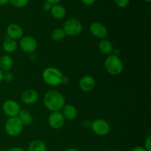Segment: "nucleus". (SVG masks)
<instances>
[{
  "instance_id": "24",
  "label": "nucleus",
  "mask_w": 151,
  "mask_h": 151,
  "mask_svg": "<svg viewBox=\"0 0 151 151\" xmlns=\"http://www.w3.org/2000/svg\"><path fill=\"white\" fill-rule=\"evenodd\" d=\"M114 2L117 7H120V8H124L128 5L130 0H114Z\"/></svg>"
},
{
  "instance_id": "16",
  "label": "nucleus",
  "mask_w": 151,
  "mask_h": 151,
  "mask_svg": "<svg viewBox=\"0 0 151 151\" xmlns=\"http://www.w3.org/2000/svg\"><path fill=\"white\" fill-rule=\"evenodd\" d=\"M98 48L103 54L107 55H111L114 50V47L112 43L109 40L106 39V38L101 39L99 41Z\"/></svg>"
},
{
  "instance_id": "4",
  "label": "nucleus",
  "mask_w": 151,
  "mask_h": 151,
  "mask_svg": "<svg viewBox=\"0 0 151 151\" xmlns=\"http://www.w3.org/2000/svg\"><path fill=\"white\" fill-rule=\"evenodd\" d=\"M24 125L17 116L9 117L4 124L6 133L10 137H18L23 131Z\"/></svg>"
},
{
  "instance_id": "30",
  "label": "nucleus",
  "mask_w": 151,
  "mask_h": 151,
  "mask_svg": "<svg viewBox=\"0 0 151 151\" xmlns=\"http://www.w3.org/2000/svg\"><path fill=\"white\" fill-rule=\"evenodd\" d=\"M8 151H25V150L20 147H12V148H10Z\"/></svg>"
},
{
  "instance_id": "23",
  "label": "nucleus",
  "mask_w": 151,
  "mask_h": 151,
  "mask_svg": "<svg viewBox=\"0 0 151 151\" xmlns=\"http://www.w3.org/2000/svg\"><path fill=\"white\" fill-rule=\"evenodd\" d=\"M14 78L13 76V74L10 71H7V72H4V75H3V81H4L5 82H11L12 81Z\"/></svg>"
},
{
  "instance_id": "35",
  "label": "nucleus",
  "mask_w": 151,
  "mask_h": 151,
  "mask_svg": "<svg viewBox=\"0 0 151 151\" xmlns=\"http://www.w3.org/2000/svg\"><path fill=\"white\" fill-rule=\"evenodd\" d=\"M145 1H146V2H148V3H150V1H151V0H144Z\"/></svg>"
},
{
  "instance_id": "36",
  "label": "nucleus",
  "mask_w": 151,
  "mask_h": 151,
  "mask_svg": "<svg viewBox=\"0 0 151 151\" xmlns=\"http://www.w3.org/2000/svg\"><path fill=\"white\" fill-rule=\"evenodd\" d=\"M107 151H115V150H107Z\"/></svg>"
},
{
  "instance_id": "29",
  "label": "nucleus",
  "mask_w": 151,
  "mask_h": 151,
  "mask_svg": "<svg viewBox=\"0 0 151 151\" xmlns=\"http://www.w3.org/2000/svg\"><path fill=\"white\" fill-rule=\"evenodd\" d=\"M131 151H147L146 149L144 147H142V146H137V147H134Z\"/></svg>"
},
{
  "instance_id": "15",
  "label": "nucleus",
  "mask_w": 151,
  "mask_h": 151,
  "mask_svg": "<svg viewBox=\"0 0 151 151\" xmlns=\"http://www.w3.org/2000/svg\"><path fill=\"white\" fill-rule=\"evenodd\" d=\"M51 15L55 19L57 20H60L65 18L66 15V11L65 7L61 4H54L51 9Z\"/></svg>"
},
{
  "instance_id": "25",
  "label": "nucleus",
  "mask_w": 151,
  "mask_h": 151,
  "mask_svg": "<svg viewBox=\"0 0 151 151\" xmlns=\"http://www.w3.org/2000/svg\"><path fill=\"white\" fill-rule=\"evenodd\" d=\"M145 148L147 151H151V136L149 135L145 141Z\"/></svg>"
},
{
  "instance_id": "9",
  "label": "nucleus",
  "mask_w": 151,
  "mask_h": 151,
  "mask_svg": "<svg viewBox=\"0 0 151 151\" xmlns=\"http://www.w3.org/2000/svg\"><path fill=\"white\" fill-rule=\"evenodd\" d=\"M66 119L60 111L52 112L48 117V124L50 128L59 130L64 125Z\"/></svg>"
},
{
  "instance_id": "22",
  "label": "nucleus",
  "mask_w": 151,
  "mask_h": 151,
  "mask_svg": "<svg viewBox=\"0 0 151 151\" xmlns=\"http://www.w3.org/2000/svg\"><path fill=\"white\" fill-rule=\"evenodd\" d=\"M10 2L17 8H22L28 4L29 0H10Z\"/></svg>"
},
{
  "instance_id": "5",
  "label": "nucleus",
  "mask_w": 151,
  "mask_h": 151,
  "mask_svg": "<svg viewBox=\"0 0 151 151\" xmlns=\"http://www.w3.org/2000/svg\"><path fill=\"white\" fill-rule=\"evenodd\" d=\"M66 35L76 36L81 33L83 30V24L76 19H69L64 23L63 27Z\"/></svg>"
},
{
  "instance_id": "7",
  "label": "nucleus",
  "mask_w": 151,
  "mask_h": 151,
  "mask_svg": "<svg viewBox=\"0 0 151 151\" xmlns=\"http://www.w3.org/2000/svg\"><path fill=\"white\" fill-rule=\"evenodd\" d=\"M19 47L24 52L32 54V53L35 52L37 50L38 43L33 37L23 36L21 38V41L19 42Z\"/></svg>"
},
{
  "instance_id": "19",
  "label": "nucleus",
  "mask_w": 151,
  "mask_h": 151,
  "mask_svg": "<svg viewBox=\"0 0 151 151\" xmlns=\"http://www.w3.org/2000/svg\"><path fill=\"white\" fill-rule=\"evenodd\" d=\"M17 117L20 119L23 125H30L33 122V117L31 114L25 109H21Z\"/></svg>"
},
{
  "instance_id": "3",
  "label": "nucleus",
  "mask_w": 151,
  "mask_h": 151,
  "mask_svg": "<svg viewBox=\"0 0 151 151\" xmlns=\"http://www.w3.org/2000/svg\"><path fill=\"white\" fill-rule=\"evenodd\" d=\"M104 68L111 75L117 76L123 71V63L119 56L109 55L104 61Z\"/></svg>"
},
{
  "instance_id": "32",
  "label": "nucleus",
  "mask_w": 151,
  "mask_h": 151,
  "mask_svg": "<svg viewBox=\"0 0 151 151\" xmlns=\"http://www.w3.org/2000/svg\"><path fill=\"white\" fill-rule=\"evenodd\" d=\"M47 1H49V2L50 3H51L52 4H58L59 2H60V1H61V0H47Z\"/></svg>"
},
{
  "instance_id": "12",
  "label": "nucleus",
  "mask_w": 151,
  "mask_h": 151,
  "mask_svg": "<svg viewBox=\"0 0 151 151\" xmlns=\"http://www.w3.org/2000/svg\"><path fill=\"white\" fill-rule=\"evenodd\" d=\"M6 33H7V38L16 41V40L21 39L23 37L24 30L23 28L20 25L17 24H10L7 26Z\"/></svg>"
},
{
  "instance_id": "31",
  "label": "nucleus",
  "mask_w": 151,
  "mask_h": 151,
  "mask_svg": "<svg viewBox=\"0 0 151 151\" xmlns=\"http://www.w3.org/2000/svg\"><path fill=\"white\" fill-rule=\"evenodd\" d=\"M10 2V0H0V6H4Z\"/></svg>"
},
{
  "instance_id": "20",
  "label": "nucleus",
  "mask_w": 151,
  "mask_h": 151,
  "mask_svg": "<svg viewBox=\"0 0 151 151\" xmlns=\"http://www.w3.org/2000/svg\"><path fill=\"white\" fill-rule=\"evenodd\" d=\"M28 151H47V145L42 140L34 139L29 143Z\"/></svg>"
},
{
  "instance_id": "18",
  "label": "nucleus",
  "mask_w": 151,
  "mask_h": 151,
  "mask_svg": "<svg viewBox=\"0 0 151 151\" xmlns=\"http://www.w3.org/2000/svg\"><path fill=\"white\" fill-rule=\"evenodd\" d=\"M2 48L5 52L10 54V53H13L14 52H16L18 48V44L15 40L7 38L3 41Z\"/></svg>"
},
{
  "instance_id": "27",
  "label": "nucleus",
  "mask_w": 151,
  "mask_h": 151,
  "mask_svg": "<svg viewBox=\"0 0 151 151\" xmlns=\"http://www.w3.org/2000/svg\"><path fill=\"white\" fill-rule=\"evenodd\" d=\"M91 122L89 120H84L83 122V126L84 128H91Z\"/></svg>"
},
{
  "instance_id": "2",
  "label": "nucleus",
  "mask_w": 151,
  "mask_h": 151,
  "mask_svg": "<svg viewBox=\"0 0 151 151\" xmlns=\"http://www.w3.org/2000/svg\"><path fill=\"white\" fill-rule=\"evenodd\" d=\"M63 73L55 67H47L42 73V78L44 82L50 86H58L63 83Z\"/></svg>"
},
{
  "instance_id": "8",
  "label": "nucleus",
  "mask_w": 151,
  "mask_h": 151,
  "mask_svg": "<svg viewBox=\"0 0 151 151\" xmlns=\"http://www.w3.org/2000/svg\"><path fill=\"white\" fill-rule=\"evenodd\" d=\"M21 107L19 103L13 100H7L4 102L2 104V111L6 116L9 117H14L17 116Z\"/></svg>"
},
{
  "instance_id": "28",
  "label": "nucleus",
  "mask_w": 151,
  "mask_h": 151,
  "mask_svg": "<svg viewBox=\"0 0 151 151\" xmlns=\"http://www.w3.org/2000/svg\"><path fill=\"white\" fill-rule=\"evenodd\" d=\"M81 1L83 4H86V5H91L95 2L96 0H81Z\"/></svg>"
},
{
  "instance_id": "6",
  "label": "nucleus",
  "mask_w": 151,
  "mask_h": 151,
  "mask_svg": "<svg viewBox=\"0 0 151 151\" xmlns=\"http://www.w3.org/2000/svg\"><path fill=\"white\" fill-rule=\"evenodd\" d=\"M91 129L93 132L100 137L108 135L111 131L110 124L103 119H97L91 122Z\"/></svg>"
},
{
  "instance_id": "33",
  "label": "nucleus",
  "mask_w": 151,
  "mask_h": 151,
  "mask_svg": "<svg viewBox=\"0 0 151 151\" xmlns=\"http://www.w3.org/2000/svg\"><path fill=\"white\" fill-rule=\"evenodd\" d=\"M3 75H4V72L0 69V83L3 81Z\"/></svg>"
},
{
  "instance_id": "14",
  "label": "nucleus",
  "mask_w": 151,
  "mask_h": 151,
  "mask_svg": "<svg viewBox=\"0 0 151 151\" xmlns=\"http://www.w3.org/2000/svg\"><path fill=\"white\" fill-rule=\"evenodd\" d=\"M62 111L64 118L68 120H74L78 116V110L72 104H65Z\"/></svg>"
},
{
  "instance_id": "37",
  "label": "nucleus",
  "mask_w": 151,
  "mask_h": 151,
  "mask_svg": "<svg viewBox=\"0 0 151 151\" xmlns=\"http://www.w3.org/2000/svg\"><path fill=\"white\" fill-rule=\"evenodd\" d=\"M0 151H2V150H0Z\"/></svg>"
},
{
  "instance_id": "17",
  "label": "nucleus",
  "mask_w": 151,
  "mask_h": 151,
  "mask_svg": "<svg viewBox=\"0 0 151 151\" xmlns=\"http://www.w3.org/2000/svg\"><path fill=\"white\" fill-rule=\"evenodd\" d=\"M13 65V60L9 55H4L0 58V69L3 72H7L11 69Z\"/></svg>"
},
{
  "instance_id": "13",
  "label": "nucleus",
  "mask_w": 151,
  "mask_h": 151,
  "mask_svg": "<svg viewBox=\"0 0 151 151\" xmlns=\"http://www.w3.org/2000/svg\"><path fill=\"white\" fill-rule=\"evenodd\" d=\"M96 81L91 75L83 76L79 81V87L84 92H90L94 88Z\"/></svg>"
},
{
  "instance_id": "34",
  "label": "nucleus",
  "mask_w": 151,
  "mask_h": 151,
  "mask_svg": "<svg viewBox=\"0 0 151 151\" xmlns=\"http://www.w3.org/2000/svg\"><path fill=\"white\" fill-rule=\"evenodd\" d=\"M66 151H80L78 149L75 148V147H70V148L67 149Z\"/></svg>"
},
{
  "instance_id": "11",
  "label": "nucleus",
  "mask_w": 151,
  "mask_h": 151,
  "mask_svg": "<svg viewBox=\"0 0 151 151\" xmlns=\"http://www.w3.org/2000/svg\"><path fill=\"white\" fill-rule=\"evenodd\" d=\"M38 93L36 90L33 88H29L24 91L21 95V100L22 102L25 105L30 106L33 105L38 100Z\"/></svg>"
},
{
  "instance_id": "26",
  "label": "nucleus",
  "mask_w": 151,
  "mask_h": 151,
  "mask_svg": "<svg viewBox=\"0 0 151 151\" xmlns=\"http://www.w3.org/2000/svg\"><path fill=\"white\" fill-rule=\"evenodd\" d=\"M52 7V4L51 3L49 2V1H46L45 2H44V4H43V9H44L45 11H50Z\"/></svg>"
},
{
  "instance_id": "1",
  "label": "nucleus",
  "mask_w": 151,
  "mask_h": 151,
  "mask_svg": "<svg viewBox=\"0 0 151 151\" xmlns=\"http://www.w3.org/2000/svg\"><path fill=\"white\" fill-rule=\"evenodd\" d=\"M44 106L52 112L60 111L66 104L64 97L57 90H49L43 98Z\"/></svg>"
},
{
  "instance_id": "10",
  "label": "nucleus",
  "mask_w": 151,
  "mask_h": 151,
  "mask_svg": "<svg viewBox=\"0 0 151 151\" xmlns=\"http://www.w3.org/2000/svg\"><path fill=\"white\" fill-rule=\"evenodd\" d=\"M89 31L95 38L103 39L108 35L107 27L100 22H94L89 27Z\"/></svg>"
},
{
  "instance_id": "21",
  "label": "nucleus",
  "mask_w": 151,
  "mask_h": 151,
  "mask_svg": "<svg viewBox=\"0 0 151 151\" xmlns=\"http://www.w3.org/2000/svg\"><path fill=\"white\" fill-rule=\"evenodd\" d=\"M51 36L55 41L58 42V41H63L66 35L63 28H56L52 31Z\"/></svg>"
}]
</instances>
